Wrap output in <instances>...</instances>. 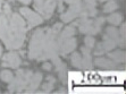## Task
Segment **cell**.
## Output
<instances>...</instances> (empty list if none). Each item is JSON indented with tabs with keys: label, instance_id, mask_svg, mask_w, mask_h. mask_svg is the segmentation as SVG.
Segmentation results:
<instances>
[{
	"label": "cell",
	"instance_id": "29",
	"mask_svg": "<svg viewBox=\"0 0 126 94\" xmlns=\"http://www.w3.org/2000/svg\"><path fill=\"white\" fill-rule=\"evenodd\" d=\"M1 52H2V49H1V45H0V57H1Z\"/></svg>",
	"mask_w": 126,
	"mask_h": 94
},
{
	"label": "cell",
	"instance_id": "14",
	"mask_svg": "<svg viewBox=\"0 0 126 94\" xmlns=\"http://www.w3.org/2000/svg\"><path fill=\"white\" fill-rule=\"evenodd\" d=\"M107 35H108L109 38H111L112 40L117 43L119 36H118V31L116 28H114V27H108V28H107Z\"/></svg>",
	"mask_w": 126,
	"mask_h": 94
},
{
	"label": "cell",
	"instance_id": "4",
	"mask_svg": "<svg viewBox=\"0 0 126 94\" xmlns=\"http://www.w3.org/2000/svg\"><path fill=\"white\" fill-rule=\"evenodd\" d=\"M3 67H13V68H17L21 65V59L17 56V53L10 52L7 53L6 56L3 57Z\"/></svg>",
	"mask_w": 126,
	"mask_h": 94
},
{
	"label": "cell",
	"instance_id": "2",
	"mask_svg": "<svg viewBox=\"0 0 126 94\" xmlns=\"http://www.w3.org/2000/svg\"><path fill=\"white\" fill-rule=\"evenodd\" d=\"M33 73L30 70H18L16 78H13L12 84L9 85V90L10 91H22L29 84L31 77H32Z\"/></svg>",
	"mask_w": 126,
	"mask_h": 94
},
{
	"label": "cell",
	"instance_id": "26",
	"mask_svg": "<svg viewBox=\"0 0 126 94\" xmlns=\"http://www.w3.org/2000/svg\"><path fill=\"white\" fill-rule=\"evenodd\" d=\"M43 69H46V70H50V69H51V65H50V64H44Z\"/></svg>",
	"mask_w": 126,
	"mask_h": 94
},
{
	"label": "cell",
	"instance_id": "28",
	"mask_svg": "<svg viewBox=\"0 0 126 94\" xmlns=\"http://www.w3.org/2000/svg\"><path fill=\"white\" fill-rule=\"evenodd\" d=\"M42 1H43V0H35V2H36V3H39V2H42Z\"/></svg>",
	"mask_w": 126,
	"mask_h": 94
},
{
	"label": "cell",
	"instance_id": "18",
	"mask_svg": "<svg viewBox=\"0 0 126 94\" xmlns=\"http://www.w3.org/2000/svg\"><path fill=\"white\" fill-rule=\"evenodd\" d=\"M82 68H85V69H90V68L92 67V62H91V59H90V56L85 57V58H83L82 60Z\"/></svg>",
	"mask_w": 126,
	"mask_h": 94
},
{
	"label": "cell",
	"instance_id": "1",
	"mask_svg": "<svg viewBox=\"0 0 126 94\" xmlns=\"http://www.w3.org/2000/svg\"><path fill=\"white\" fill-rule=\"evenodd\" d=\"M44 29H38L33 34L31 44H30V58L31 59H38L43 50L44 44Z\"/></svg>",
	"mask_w": 126,
	"mask_h": 94
},
{
	"label": "cell",
	"instance_id": "5",
	"mask_svg": "<svg viewBox=\"0 0 126 94\" xmlns=\"http://www.w3.org/2000/svg\"><path fill=\"white\" fill-rule=\"evenodd\" d=\"M75 47H76V40L75 39H73L72 36H70L69 39H65L64 41H63L62 45H60V52H62V54H67V53H69L70 51H73L74 49H75Z\"/></svg>",
	"mask_w": 126,
	"mask_h": 94
},
{
	"label": "cell",
	"instance_id": "19",
	"mask_svg": "<svg viewBox=\"0 0 126 94\" xmlns=\"http://www.w3.org/2000/svg\"><path fill=\"white\" fill-rule=\"evenodd\" d=\"M49 81L50 82L49 83H46L44 84V86H43V90L44 91H47V92H49V91H51L53 88V83H55V80H53L52 77H49Z\"/></svg>",
	"mask_w": 126,
	"mask_h": 94
},
{
	"label": "cell",
	"instance_id": "23",
	"mask_svg": "<svg viewBox=\"0 0 126 94\" xmlns=\"http://www.w3.org/2000/svg\"><path fill=\"white\" fill-rule=\"evenodd\" d=\"M10 15H12V12H10V8H9L8 5H5V16L7 17H10Z\"/></svg>",
	"mask_w": 126,
	"mask_h": 94
},
{
	"label": "cell",
	"instance_id": "16",
	"mask_svg": "<svg viewBox=\"0 0 126 94\" xmlns=\"http://www.w3.org/2000/svg\"><path fill=\"white\" fill-rule=\"evenodd\" d=\"M117 2L116 1H109L108 3H106V6L103 7V12L105 13H111L115 9H117Z\"/></svg>",
	"mask_w": 126,
	"mask_h": 94
},
{
	"label": "cell",
	"instance_id": "30",
	"mask_svg": "<svg viewBox=\"0 0 126 94\" xmlns=\"http://www.w3.org/2000/svg\"><path fill=\"white\" fill-rule=\"evenodd\" d=\"M64 1V0H58V2H59V5H62V2Z\"/></svg>",
	"mask_w": 126,
	"mask_h": 94
},
{
	"label": "cell",
	"instance_id": "12",
	"mask_svg": "<svg viewBox=\"0 0 126 94\" xmlns=\"http://www.w3.org/2000/svg\"><path fill=\"white\" fill-rule=\"evenodd\" d=\"M72 64L77 68H82V58L79 56V53L74 52L72 54Z\"/></svg>",
	"mask_w": 126,
	"mask_h": 94
},
{
	"label": "cell",
	"instance_id": "13",
	"mask_svg": "<svg viewBox=\"0 0 126 94\" xmlns=\"http://www.w3.org/2000/svg\"><path fill=\"white\" fill-rule=\"evenodd\" d=\"M13 78H14V77H13V74L9 70H2L0 73V80L3 81V82L10 83L13 81Z\"/></svg>",
	"mask_w": 126,
	"mask_h": 94
},
{
	"label": "cell",
	"instance_id": "3",
	"mask_svg": "<svg viewBox=\"0 0 126 94\" xmlns=\"http://www.w3.org/2000/svg\"><path fill=\"white\" fill-rule=\"evenodd\" d=\"M21 13L29 19V24H30L29 27H33L35 25H39V24L42 23V18L38 14H35L32 10H30L29 8H25V7L21 8Z\"/></svg>",
	"mask_w": 126,
	"mask_h": 94
},
{
	"label": "cell",
	"instance_id": "10",
	"mask_svg": "<svg viewBox=\"0 0 126 94\" xmlns=\"http://www.w3.org/2000/svg\"><path fill=\"white\" fill-rule=\"evenodd\" d=\"M102 45H103V48H105V50L109 51V50H111V49H114V48L116 47V42H115L111 38H109L108 35H105L103 36Z\"/></svg>",
	"mask_w": 126,
	"mask_h": 94
},
{
	"label": "cell",
	"instance_id": "27",
	"mask_svg": "<svg viewBox=\"0 0 126 94\" xmlns=\"http://www.w3.org/2000/svg\"><path fill=\"white\" fill-rule=\"evenodd\" d=\"M19 1H21V2H23V3H29L31 0H19Z\"/></svg>",
	"mask_w": 126,
	"mask_h": 94
},
{
	"label": "cell",
	"instance_id": "25",
	"mask_svg": "<svg viewBox=\"0 0 126 94\" xmlns=\"http://www.w3.org/2000/svg\"><path fill=\"white\" fill-rule=\"evenodd\" d=\"M125 24H123V26H122V29H120V33H122V36L123 39H125Z\"/></svg>",
	"mask_w": 126,
	"mask_h": 94
},
{
	"label": "cell",
	"instance_id": "9",
	"mask_svg": "<svg viewBox=\"0 0 126 94\" xmlns=\"http://www.w3.org/2000/svg\"><path fill=\"white\" fill-rule=\"evenodd\" d=\"M10 25L15 27H19V28H24L25 24H24V21L19 17L18 14H14L12 15V19H10Z\"/></svg>",
	"mask_w": 126,
	"mask_h": 94
},
{
	"label": "cell",
	"instance_id": "15",
	"mask_svg": "<svg viewBox=\"0 0 126 94\" xmlns=\"http://www.w3.org/2000/svg\"><path fill=\"white\" fill-rule=\"evenodd\" d=\"M109 23L114 24V25H119L120 22H122V16L119 14H111L108 17Z\"/></svg>",
	"mask_w": 126,
	"mask_h": 94
},
{
	"label": "cell",
	"instance_id": "7",
	"mask_svg": "<svg viewBox=\"0 0 126 94\" xmlns=\"http://www.w3.org/2000/svg\"><path fill=\"white\" fill-rule=\"evenodd\" d=\"M41 80H42V75L40 73H36L34 75H32L31 80H30V88L27 91L32 92V91H34L35 88H38V86L41 83Z\"/></svg>",
	"mask_w": 126,
	"mask_h": 94
},
{
	"label": "cell",
	"instance_id": "22",
	"mask_svg": "<svg viewBox=\"0 0 126 94\" xmlns=\"http://www.w3.org/2000/svg\"><path fill=\"white\" fill-rule=\"evenodd\" d=\"M60 28H62V24H57L56 26H53V28H52V29H50V31L52 32L53 35H56L57 33L59 32V29H60Z\"/></svg>",
	"mask_w": 126,
	"mask_h": 94
},
{
	"label": "cell",
	"instance_id": "17",
	"mask_svg": "<svg viewBox=\"0 0 126 94\" xmlns=\"http://www.w3.org/2000/svg\"><path fill=\"white\" fill-rule=\"evenodd\" d=\"M103 21L105 19L102 17H99V18H97V21L92 24V26H93V34H97V33L100 32V27L103 24Z\"/></svg>",
	"mask_w": 126,
	"mask_h": 94
},
{
	"label": "cell",
	"instance_id": "6",
	"mask_svg": "<svg viewBox=\"0 0 126 94\" xmlns=\"http://www.w3.org/2000/svg\"><path fill=\"white\" fill-rule=\"evenodd\" d=\"M95 65L100 68H103V69H114L116 67L115 62L110 61V60H108L106 58H98L95 60Z\"/></svg>",
	"mask_w": 126,
	"mask_h": 94
},
{
	"label": "cell",
	"instance_id": "8",
	"mask_svg": "<svg viewBox=\"0 0 126 94\" xmlns=\"http://www.w3.org/2000/svg\"><path fill=\"white\" fill-rule=\"evenodd\" d=\"M74 33H75V29H74V27H70V26L66 27V28H65V31H63L62 35L59 36V39H58V47H60V45H62L63 41H64L65 39L73 36Z\"/></svg>",
	"mask_w": 126,
	"mask_h": 94
},
{
	"label": "cell",
	"instance_id": "24",
	"mask_svg": "<svg viewBox=\"0 0 126 94\" xmlns=\"http://www.w3.org/2000/svg\"><path fill=\"white\" fill-rule=\"evenodd\" d=\"M82 52H83V54H84L85 57L90 56V49H89L88 47H85V48H82Z\"/></svg>",
	"mask_w": 126,
	"mask_h": 94
},
{
	"label": "cell",
	"instance_id": "31",
	"mask_svg": "<svg viewBox=\"0 0 126 94\" xmlns=\"http://www.w3.org/2000/svg\"><path fill=\"white\" fill-rule=\"evenodd\" d=\"M1 2H2V0H0V8H1ZM1 13V12H0Z\"/></svg>",
	"mask_w": 126,
	"mask_h": 94
},
{
	"label": "cell",
	"instance_id": "11",
	"mask_svg": "<svg viewBox=\"0 0 126 94\" xmlns=\"http://www.w3.org/2000/svg\"><path fill=\"white\" fill-rule=\"evenodd\" d=\"M109 58L114 59L117 62H124L125 61V52L123 51H115V52L109 53Z\"/></svg>",
	"mask_w": 126,
	"mask_h": 94
},
{
	"label": "cell",
	"instance_id": "21",
	"mask_svg": "<svg viewBox=\"0 0 126 94\" xmlns=\"http://www.w3.org/2000/svg\"><path fill=\"white\" fill-rule=\"evenodd\" d=\"M85 45L88 48H92L94 45V39L92 36H86L85 38Z\"/></svg>",
	"mask_w": 126,
	"mask_h": 94
},
{
	"label": "cell",
	"instance_id": "20",
	"mask_svg": "<svg viewBox=\"0 0 126 94\" xmlns=\"http://www.w3.org/2000/svg\"><path fill=\"white\" fill-rule=\"evenodd\" d=\"M105 48L101 43L97 44V47H95V50H94V54H97V56H102L103 53H105Z\"/></svg>",
	"mask_w": 126,
	"mask_h": 94
},
{
	"label": "cell",
	"instance_id": "32",
	"mask_svg": "<svg viewBox=\"0 0 126 94\" xmlns=\"http://www.w3.org/2000/svg\"><path fill=\"white\" fill-rule=\"evenodd\" d=\"M100 1H106V0H100Z\"/></svg>",
	"mask_w": 126,
	"mask_h": 94
}]
</instances>
